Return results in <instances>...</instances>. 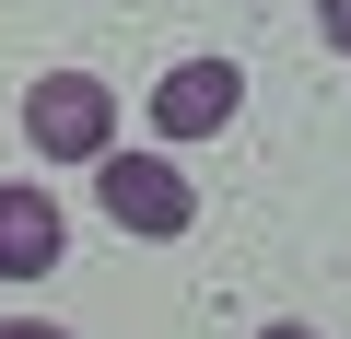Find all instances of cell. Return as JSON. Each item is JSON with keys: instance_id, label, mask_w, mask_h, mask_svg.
<instances>
[{"instance_id": "cell-1", "label": "cell", "mask_w": 351, "mask_h": 339, "mask_svg": "<svg viewBox=\"0 0 351 339\" xmlns=\"http://www.w3.org/2000/svg\"><path fill=\"white\" fill-rule=\"evenodd\" d=\"M82 176H94V211H106L117 234H141V246H176V234L199 223V188H188V164H176L164 140H152V152H117V140H106Z\"/></svg>"}, {"instance_id": "cell-3", "label": "cell", "mask_w": 351, "mask_h": 339, "mask_svg": "<svg viewBox=\"0 0 351 339\" xmlns=\"http://www.w3.org/2000/svg\"><path fill=\"white\" fill-rule=\"evenodd\" d=\"M234 105H246V59H223V47H211V59H176V71L152 82V105H141V117H152V140H164V152H188V140L234 129Z\"/></svg>"}, {"instance_id": "cell-4", "label": "cell", "mask_w": 351, "mask_h": 339, "mask_svg": "<svg viewBox=\"0 0 351 339\" xmlns=\"http://www.w3.org/2000/svg\"><path fill=\"white\" fill-rule=\"evenodd\" d=\"M59 258H71L59 199H47V188H24V176H0V281H47Z\"/></svg>"}, {"instance_id": "cell-2", "label": "cell", "mask_w": 351, "mask_h": 339, "mask_svg": "<svg viewBox=\"0 0 351 339\" xmlns=\"http://www.w3.org/2000/svg\"><path fill=\"white\" fill-rule=\"evenodd\" d=\"M24 140H36L47 164H94V152L117 140V82H106V71H36V82H24Z\"/></svg>"}, {"instance_id": "cell-5", "label": "cell", "mask_w": 351, "mask_h": 339, "mask_svg": "<svg viewBox=\"0 0 351 339\" xmlns=\"http://www.w3.org/2000/svg\"><path fill=\"white\" fill-rule=\"evenodd\" d=\"M316 24H328V47L351 59V0H316Z\"/></svg>"}, {"instance_id": "cell-7", "label": "cell", "mask_w": 351, "mask_h": 339, "mask_svg": "<svg viewBox=\"0 0 351 339\" xmlns=\"http://www.w3.org/2000/svg\"><path fill=\"white\" fill-rule=\"evenodd\" d=\"M258 339H316V327H304V316H269V327H258Z\"/></svg>"}, {"instance_id": "cell-6", "label": "cell", "mask_w": 351, "mask_h": 339, "mask_svg": "<svg viewBox=\"0 0 351 339\" xmlns=\"http://www.w3.org/2000/svg\"><path fill=\"white\" fill-rule=\"evenodd\" d=\"M0 339H71V327H47V316H0Z\"/></svg>"}]
</instances>
